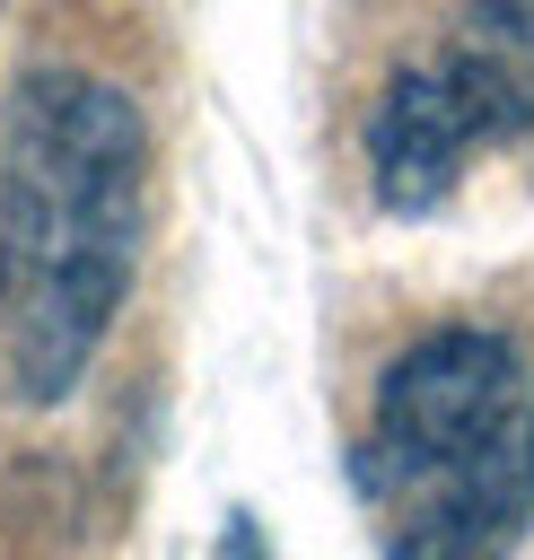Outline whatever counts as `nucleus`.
I'll return each instance as SVG.
<instances>
[{
  "label": "nucleus",
  "mask_w": 534,
  "mask_h": 560,
  "mask_svg": "<svg viewBox=\"0 0 534 560\" xmlns=\"http://www.w3.org/2000/svg\"><path fill=\"white\" fill-rule=\"evenodd\" d=\"M0 236H9V385L26 402H61L149 236V131L140 105L70 61H44L0 105Z\"/></svg>",
  "instance_id": "obj_1"
},
{
  "label": "nucleus",
  "mask_w": 534,
  "mask_h": 560,
  "mask_svg": "<svg viewBox=\"0 0 534 560\" xmlns=\"http://www.w3.org/2000/svg\"><path fill=\"white\" fill-rule=\"evenodd\" d=\"M385 560H516L534 525V368L508 332L438 324L376 376L350 455Z\"/></svg>",
  "instance_id": "obj_2"
},
{
  "label": "nucleus",
  "mask_w": 534,
  "mask_h": 560,
  "mask_svg": "<svg viewBox=\"0 0 534 560\" xmlns=\"http://www.w3.org/2000/svg\"><path fill=\"white\" fill-rule=\"evenodd\" d=\"M525 131H534V0L516 9L481 0L455 26V44H438L429 61H403L376 88L368 184L394 219H429L481 149Z\"/></svg>",
  "instance_id": "obj_3"
},
{
  "label": "nucleus",
  "mask_w": 534,
  "mask_h": 560,
  "mask_svg": "<svg viewBox=\"0 0 534 560\" xmlns=\"http://www.w3.org/2000/svg\"><path fill=\"white\" fill-rule=\"evenodd\" d=\"M210 560H280V551H271L263 516H254V508H236V516L219 525V551H210Z\"/></svg>",
  "instance_id": "obj_4"
},
{
  "label": "nucleus",
  "mask_w": 534,
  "mask_h": 560,
  "mask_svg": "<svg viewBox=\"0 0 534 560\" xmlns=\"http://www.w3.org/2000/svg\"><path fill=\"white\" fill-rule=\"evenodd\" d=\"M9 306H18V280H9V236H0V324H9Z\"/></svg>",
  "instance_id": "obj_5"
}]
</instances>
